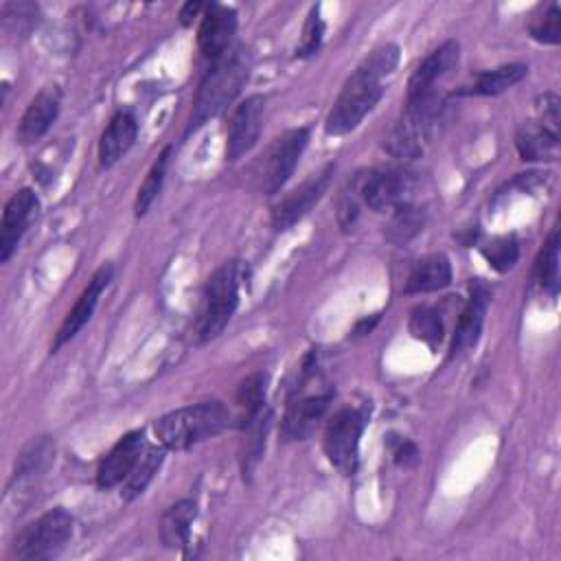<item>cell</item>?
I'll use <instances>...</instances> for the list:
<instances>
[{"mask_svg": "<svg viewBox=\"0 0 561 561\" xmlns=\"http://www.w3.org/2000/svg\"><path fill=\"white\" fill-rule=\"evenodd\" d=\"M322 35H324V22L320 18L318 7H313L302 26V37H300V44L296 46V57L305 59V57L316 55L322 46Z\"/></svg>", "mask_w": 561, "mask_h": 561, "instance_id": "obj_35", "label": "cell"}, {"mask_svg": "<svg viewBox=\"0 0 561 561\" xmlns=\"http://www.w3.org/2000/svg\"><path fill=\"white\" fill-rule=\"evenodd\" d=\"M533 39L541 44H559L561 42V9L557 2H550L539 18H535L528 26Z\"/></svg>", "mask_w": 561, "mask_h": 561, "instance_id": "obj_34", "label": "cell"}, {"mask_svg": "<svg viewBox=\"0 0 561 561\" xmlns=\"http://www.w3.org/2000/svg\"><path fill=\"white\" fill-rule=\"evenodd\" d=\"M263 112H265V96L261 94H252L234 107L228 123V136H226V158L230 162L239 160L256 145L263 127Z\"/></svg>", "mask_w": 561, "mask_h": 561, "instance_id": "obj_10", "label": "cell"}, {"mask_svg": "<svg viewBox=\"0 0 561 561\" xmlns=\"http://www.w3.org/2000/svg\"><path fill=\"white\" fill-rule=\"evenodd\" d=\"M171 153H173V145H167L160 156L153 160L149 173L145 175L142 184L138 186V195H136V202H134V213L136 217H145L147 210L151 208V204L156 202L160 188H162V182H164V175H167V167L171 162Z\"/></svg>", "mask_w": 561, "mask_h": 561, "instance_id": "obj_26", "label": "cell"}, {"mask_svg": "<svg viewBox=\"0 0 561 561\" xmlns=\"http://www.w3.org/2000/svg\"><path fill=\"white\" fill-rule=\"evenodd\" d=\"M252 70V55L245 46H232L219 59L210 61L204 79L199 81L193 112L184 129V138L197 131L204 123L219 116L243 90Z\"/></svg>", "mask_w": 561, "mask_h": 561, "instance_id": "obj_2", "label": "cell"}, {"mask_svg": "<svg viewBox=\"0 0 561 561\" xmlns=\"http://www.w3.org/2000/svg\"><path fill=\"white\" fill-rule=\"evenodd\" d=\"M197 515V504L193 500H180L162 513L160 539L167 548H182L188 543L191 524Z\"/></svg>", "mask_w": 561, "mask_h": 561, "instance_id": "obj_23", "label": "cell"}, {"mask_svg": "<svg viewBox=\"0 0 561 561\" xmlns=\"http://www.w3.org/2000/svg\"><path fill=\"white\" fill-rule=\"evenodd\" d=\"M61 107V90L53 83V85H44L33 101L28 103V107L24 110L20 125H18V140L22 145H33L37 142L55 123L57 114Z\"/></svg>", "mask_w": 561, "mask_h": 561, "instance_id": "obj_17", "label": "cell"}, {"mask_svg": "<svg viewBox=\"0 0 561 561\" xmlns=\"http://www.w3.org/2000/svg\"><path fill=\"white\" fill-rule=\"evenodd\" d=\"M202 11H206V4H202V2H186V4L182 7V11H180V22H182L184 26H188Z\"/></svg>", "mask_w": 561, "mask_h": 561, "instance_id": "obj_38", "label": "cell"}, {"mask_svg": "<svg viewBox=\"0 0 561 561\" xmlns=\"http://www.w3.org/2000/svg\"><path fill=\"white\" fill-rule=\"evenodd\" d=\"M2 24L7 31L26 33L37 24V7L31 2H11L2 7Z\"/></svg>", "mask_w": 561, "mask_h": 561, "instance_id": "obj_36", "label": "cell"}, {"mask_svg": "<svg viewBox=\"0 0 561 561\" xmlns=\"http://www.w3.org/2000/svg\"><path fill=\"white\" fill-rule=\"evenodd\" d=\"M37 195L31 188H20L4 204L0 221V263H7L28 230L37 213Z\"/></svg>", "mask_w": 561, "mask_h": 561, "instance_id": "obj_11", "label": "cell"}, {"mask_svg": "<svg viewBox=\"0 0 561 561\" xmlns=\"http://www.w3.org/2000/svg\"><path fill=\"white\" fill-rule=\"evenodd\" d=\"M55 458V445L53 440H48L46 436L39 438V440H33L22 454H20V460H18V467H15V480H26V478H33V476H39L42 471L48 469V465L53 462Z\"/></svg>", "mask_w": 561, "mask_h": 561, "instance_id": "obj_29", "label": "cell"}, {"mask_svg": "<svg viewBox=\"0 0 561 561\" xmlns=\"http://www.w3.org/2000/svg\"><path fill=\"white\" fill-rule=\"evenodd\" d=\"M535 278L543 291L552 298L559 291V230H552L548 241L543 243L537 263H535Z\"/></svg>", "mask_w": 561, "mask_h": 561, "instance_id": "obj_27", "label": "cell"}, {"mask_svg": "<svg viewBox=\"0 0 561 561\" xmlns=\"http://www.w3.org/2000/svg\"><path fill=\"white\" fill-rule=\"evenodd\" d=\"M110 280H112V265H101L92 274L88 287L81 291V296L77 298V302L66 313L64 322L57 329V335H55V342H53V353L59 351L66 342H70L88 324V320L92 318L94 307H96L103 289L110 285Z\"/></svg>", "mask_w": 561, "mask_h": 561, "instance_id": "obj_14", "label": "cell"}, {"mask_svg": "<svg viewBox=\"0 0 561 561\" xmlns=\"http://www.w3.org/2000/svg\"><path fill=\"white\" fill-rule=\"evenodd\" d=\"M335 171V164L329 162L324 164L320 171L311 173L309 178H305L296 188H291L280 202L274 204L272 208V226L274 230H287L291 228L296 221H300L324 195L331 175Z\"/></svg>", "mask_w": 561, "mask_h": 561, "instance_id": "obj_9", "label": "cell"}, {"mask_svg": "<svg viewBox=\"0 0 561 561\" xmlns=\"http://www.w3.org/2000/svg\"><path fill=\"white\" fill-rule=\"evenodd\" d=\"M515 147L519 158L526 162L535 160H557L559 158V131L541 125L528 123L519 127L515 136Z\"/></svg>", "mask_w": 561, "mask_h": 561, "instance_id": "obj_22", "label": "cell"}, {"mask_svg": "<svg viewBox=\"0 0 561 561\" xmlns=\"http://www.w3.org/2000/svg\"><path fill=\"white\" fill-rule=\"evenodd\" d=\"M482 256L489 261V265L497 272H508L515 267L519 259V243L515 234H504L491 239L486 245H482Z\"/></svg>", "mask_w": 561, "mask_h": 561, "instance_id": "obj_33", "label": "cell"}, {"mask_svg": "<svg viewBox=\"0 0 561 561\" xmlns=\"http://www.w3.org/2000/svg\"><path fill=\"white\" fill-rule=\"evenodd\" d=\"M392 458L399 467L408 469V467H414L419 460H421V454L416 449V445L412 440H405V438H399L394 449H392Z\"/></svg>", "mask_w": 561, "mask_h": 561, "instance_id": "obj_37", "label": "cell"}, {"mask_svg": "<svg viewBox=\"0 0 561 561\" xmlns=\"http://www.w3.org/2000/svg\"><path fill=\"white\" fill-rule=\"evenodd\" d=\"M399 64V46L383 44L375 48L344 81L333 107L324 118L327 136L353 131L383 94V77L392 75Z\"/></svg>", "mask_w": 561, "mask_h": 561, "instance_id": "obj_1", "label": "cell"}, {"mask_svg": "<svg viewBox=\"0 0 561 561\" xmlns=\"http://www.w3.org/2000/svg\"><path fill=\"white\" fill-rule=\"evenodd\" d=\"M237 31V11L224 4H206L197 28V46L202 55L210 61L219 59L232 46V37Z\"/></svg>", "mask_w": 561, "mask_h": 561, "instance_id": "obj_13", "label": "cell"}, {"mask_svg": "<svg viewBox=\"0 0 561 561\" xmlns=\"http://www.w3.org/2000/svg\"><path fill=\"white\" fill-rule=\"evenodd\" d=\"M228 421L230 412L221 401H202L167 412L156 421L153 430L162 447L184 451L206 438L217 436L224 427H228Z\"/></svg>", "mask_w": 561, "mask_h": 561, "instance_id": "obj_3", "label": "cell"}, {"mask_svg": "<svg viewBox=\"0 0 561 561\" xmlns=\"http://www.w3.org/2000/svg\"><path fill=\"white\" fill-rule=\"evenodd\" d=\"M331 401V390L327 392H298L289 399L285 419H283V436L287 440H302L311 434L316 423L324 416Z\"/></svg>", "mask_w": 561, "mask_h": 561, "instance_id": "obj_16", "label": "cell"}, {"mask_svg": "<svg viewBox=\"0 0 561 561\" xmlns=\"http://www.w3.org/2000/svg\"><path fill=\"white\" fill-rule=\"evenodd\" d=\"M145 449V434L140 430L121 436L96 467V486L112 489L116 484H123V480L131 473Z\"/></svg>", "mask_w": 561, "mask_h": 561, "instance_id": "obj_12", "label": "cell"}, {"mask_svg": "<svg viewBox=\"0 0 561 561\" xmlns=\"http://www.w3.org/2000/svg\"><path fill=\"white\" fill-rule=\"evenodd\" d=\"M443 107H445V96L438 90L416 99H405V110L401 118L386 134L383 149L392 158H401V160L419 158L436 123L440 121Z\"/></svg>", "mask_w": 561, "mask_h": 561, "instance_id": "obj_4", "label": "cell"}, {"mask_svg": "<svg viewBox=\"0 0 561 561\" xmlns=\"http://www.w3.org/2000/svg\"><path fill=\"white\" fill-rule=\"evenodd\" d=\"M241 265L239 261L221 263L206 280L202 291V305L195 322V335L199 344L215 340L230 322L239 305Z\"/></svg>", "mask_w": 561, "mask_h": 561, "instance_id": "obj_5", "label": "cell"}, {"mask_svg": "<svg viewBox=\"0 0 561 561\" xmlns=\"http://www.w3.org/2000/svg\"><path fill=\"white\" fill-rule=\"evenodd\" d=\"M366 425V412L359 408H344L335 412L327 427L322 447L329 462L342 476H355L359 465V438Z\"/></svg>", "mask_w": 561, "mask_h": 561, "instance_id": "obj_7", "label": "cell"}, {"mask_svg": "<svg viewBox=\"0 0 561 561\" xmlns=\"http://www.w3.org/2000/svg\"><path fill=\"white\" fill-rule=\"evenodd\" d=\"M138 123L129 112H116L99 138V164L101 169L114 167L136 142Z\"/></svg>", "mask_w": 561, "mask_h": 561, "instance_id": "obj_20", "label": "cell"}, {"mask_svg": "<svg viewBox=\"0 0 561 561\" xmlns=\"http://www.w3.org/2000/svg\"><path fill=\"white\" fill-rule=\"evenodd\" d=\"M451 283V263L445 254L434 252L423 259H419L408 274L405 294H427V291H438Z\"/></svg>", "mask_w": 561, "mask_h": 561, "instance_id": "obj_21", "label": "cell"}, {"mask_svg": "<svg viewBox=\"0 0 561 561\" xmlns=\"http://www.w3.org/2000/svg\"><path fill=\"white\" fill-rule=\"evenodd\" d=\"M408 329L416 340L425 342L430 348H436L443 340V320L440 313H436L432 307L412 309Z\"/></svg>", "mask_w": 561, "mask_h": 561, "instance_id": "obj_32", "label": "cell"}, {"mask_svg": "<svg viewBox=\"0 0 561 561\" xmlns=\"http://www.w3.org/2000/svg\"><path fill=\"white\" fill-rule=\"evenodd\" d=\"M359 193H362V199L375 213H386V210H394L399 204L405 202L408 182L401 171L375 169L362 178Z\"/></svg>", "mask_w": 561, "mask_h": 561, "instance_id": "obj_18", "label": "cell"}, {"mask_svg": "<svg viewBox=\"0 0 561 561\" xmlns=\"http://www.w3.org/2000/svg\"><path fill=\"white\" fill-rule=\"evenodd\" d=\"M75 519L64 508H53L31 522L13 543V559L18 561H44L55 557L72 537Z\"/></svg>", "mask_w": 561, "mask_h": 561, "instance_id": "obj_6", "label": "cell"}, {"mask_svg": "<svg viewBox=\"0 0 561 561\" xmlns=\"http://www.w3.org/2000/svg\"><path fill=\"white\" fill-rule=\"evenodd\" d=\"M265 383H267V377L263 373H254L241 381L237 390V403L241 408V425L265 410Z\"/></svg>", "mask_w": 561, "mask_h": 561, "instance_id": "obj_30", "label": "cell"}, {"mask_svg": "<svg viewBox=\"0 0 561 561\" xmlns=\"http://www.w3.org/2000/svg\"><path fill=\"white\" fill-rule=\"evenodd\" d=\"M270 412H261L259 416L243 423L245 430V443H243V476L252 473L254 465L259 462L263 449H265V436L270 427Z\"/></svg>", "mask_w": 561, "mask_h": 561, "instance_id": "obj_31", "label": "cell"}, {"mask_svg": "<svg viewBox=\"0 0 561 561\" xmlns=\"http://www.w3.org/2000/svg\"><path fill=\"white\" fill-rule=\"evenodd\" d=\"M526 75H528V66H524V64H508V66H500L493 70H484L476 77V81L471 85H465L462 90H458V94L495 96V94H502V92L511 90L513 85H517Z\"/></svg>", "mask_w": 561, "mask_h": 561, "instance_id": "obj_24", "label": "cell"}, {"mask_svg": "<svg viewBox=\"0 0 561 561\" xmlns=\"http://www.w3.org/2000/svg\"><path fill=\"white\" fill-rule=\"evenodd\" d=\"M460 59V46L454 39H447L436 50H432L412 72L408 81V96L416 99L438 90V81H443L451 70H456Z\"/></svg>", "mask_w": 561, "mask_h": 561, "instance_id": "obj_15", "label": "cell"}, {"mask_svg": "<svg viewBox=\"0 0 561 561\" xmlns=\"http://www.w3.org/2000/svg\"><path fill=\"white\" fill-rule=\"evenodd\" d=\"M164 451H167V447H162V445H151L142 451L136 467L121 484V497L125 502H131L145 493V489L149 486V482L156 478V473L160 471V467L164 462Z\"/></svg>", "mask_w": 561, "mask_h": 561, "instance_id": "obj_25", "label": "cell"}, {"mask_svg": "<svg viewBox=\"0 0 561 561\" xmlns=\"http://www.w3.org/2000/svg\"><path fill=\"white\" fill-rule=\"evenodd\" d=\"M423 224H425L423 210L403 202L392 210V217L386 226V237L392 243H405L423 230Z\"/></svg>", "mask_w": 561, "mask_h": 561, "instance_id": "obj_28", "label": "cell"}, {"mask_svg": "<svg viewBox=\"0 0 561 561\" xmlns=\"http://www.w3.org/2000/svg\"><path fill=\"white\" fill-rule=\"evenodd\" d=\"M489 289L482 283L471 285V296L465 305V309L458 316L454 335H451V344H449V359L462 355L465 351H469L471 346H476V342L480 340L482 333V324H484V313H486V305H489Z\"/></svg>", "mask_w": 561, "mask_h": 561, "instance_id": "obj_19", "label": "cell"}, {"mask_svg": "<svg viewBox=\"0 0 561 561\" xmlns=\"http://www.w3.org/2000/svg\"><path fill=\"white\" fill-rule=\"evenodd\" d=\"M309 142V127H294L280 134L265 151L261 160V188L265 195L278 193L294 175V169Z\"/></svg>", "mask_w": 561, "mask_h": 561, "instance_id": "obj_8", "label": "cell"}]
</instances>
